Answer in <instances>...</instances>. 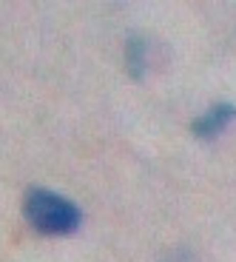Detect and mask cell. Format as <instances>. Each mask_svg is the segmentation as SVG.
<instances>
[{"instance_id":"cell-2","label":"cell","mask_w":236,"mask_h":262,"mask_svg":"<svg viewBox=\"0 0 236 262\" xmlns=\"http://www.w3.org/2000/svg\"><path fill=\"white\" fill-rule=\"evenodd\" d=\"M233 117H236V105L219 103V105H214L205 117H199L197 123H194V134H197V137H205V140L217 137V134H222V131L228 128Z\"/></svg>"},{"instance_id":"cell-1","label":"cell","mask_w":236,"mask_h":262,"mask_svg":"<svg viewBox=\"0 0 236 262\" xmlns=\"http://www.w3.org/2000/svg\"><path fill=\"white\" fill-rule=\"evenodd\" d=\"M26 216L40 234H49V236H66L80 228L77 205L46 188H34L26 196Z\"/></svg>"},{"instance_id":"cell-3","label":"cell","mask_w":236,"mask_h":262,"mask_svg":"<svg viewBox=\"0 0 236 262\" xmlns=\"http://www.w3.org/2000/svg\"><path fill=\"white\" fill-rule=\"evenodd\" d=\"M145 40L134 37L128 40V52H125V60H128V74L131 77H143L145 74Z\"/></svg>"}]
</instances>
